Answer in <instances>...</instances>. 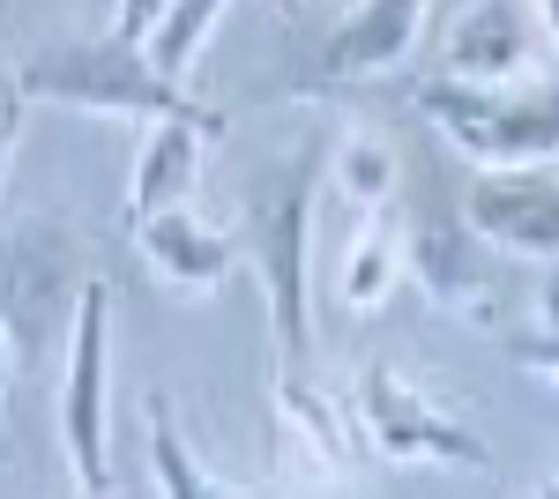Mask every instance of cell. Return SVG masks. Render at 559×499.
<instances>
[{"mask_svg": "<svg viewBox=\"0 0 559 499\" xmlns=\"http://www.w3.org/2000/svg\"><path fill=\"white\" fill-rule=\"evenodd\" d=\"M321 171H329L321 134L261 157L239 187V224H231L239 261L261 276L269 335H276L284 366H306V351H313V194H321Z\"/></svg>", "mask_w": 559, "mask_h": 499, "instance_id": "6da1fadb", "label": "cell"}, {"mask_svg": "<svg viewBox=\"0 0 559 499\" xmlns=\"http://www.w3.org/2000/svg\"><path fill=\"white\" fill-rule=\"evenodd\" d=\"M15 75H23L31 105H60V112H90V120H194V112H210L194 90L150 60V45L120 38V31L52 38L31 60H15Z\"/></svg>", "mask_w": 559, "mask_h": 499, "instance_id": "7a4b0ae2", "label": "cell"}, {"mask_svg": "<svg viewBox=\"0 0 559 499\" xmlns=\"http://www.w3.org/2000/svg\"><path fill=\"white\" fill-rule=\"evenodd\" d=\"M97 284L90 276L83 231L68 216H15L0 224V329L15 343V366L38 373L45 358L75 335V313H83V292Z\"/></svg>", "mask_w": 559, "mask_h": 499, "instance_id": "3957f363", "label": "cell"}, {"mask_svg": "<svg viewBox=\"0 0 559 499\" xmlns=\"http://www.w3.org/2000/svg\"><path fill=\"white\" fill-rule=\"evenodd\" d=\"M411 97L477 171H522L559 157V75H522V83H448V75H432Z\"/></svg>", "mask_w": 559, "mask_h": 499, "instance_id": "277c9868", "label": "cell"}, {"mask_svg": "<svg viewBox=\"0 0 559 499\" xmlns=\"http://www.w3.org/2000/svg\"><path fill=\"white\" fill-rule=\"evenodd\" d=\"M350 411H358V440L381 462H395V470H471V477H485L500 462L492 440L477 432L471 417L448 411L432 388H418V380L403 373V366H388V358H373L358 373Z\"/></svg>", "mask_w": 559, "mask_h": 499, "instance_id": "5b68a950", "label": "cell"}, {"mask_svg": "<svg viewBox=\"0 0 559 499\" xmlns=\"http://www.w3.org/2000/svg\"><path fill=\"white\" fill-rule=\"evenodd\" d=\"M112 292L90 284L75 335H68V373H60V455L75 477V499H105L112 492V448H105V425H112Z\"/></svg>", "mask_w": 559, "mask_h": 499, "instance_id": "8992f818", "label": "cell"}, {"mask_svg": "<svg viewBox=\"0 0 559 499\" xmlns=\"http://www.w3.org/2000/svg\"><path fill=\"white\" fill-rule=\"evenodd\" d=\"M411 276H418V292H426L440 313H455V321H471V329H485V335H508V313H515L508 253L485 247L471 224H463V209L411 224Z\"/></svg>", "mask_w": 559, "mask_h": 499, "instance_id": "52a82bcc", "label": "cell"}, {"mask_svg": "<svg viewBox=\"0 0 559 499\" xmlns=\"http://www.w3.org/2000/svg\"><path fill=\"white\" fill-rule=\"evenodd\" d=\"M426 8L432 0H350L344 23L299 60V75L284 83V97H321V90H350V83L395 75L418 52V38H426Z\"/></svg>", "mask_w": 559, "mask_h": 499, "instance_id": "ba28073f", "label": "cell"}, {"mask_svg": "<svg viewBox=\"0 0 559 499\" xmlns=\"http://www.w3.org/2000/svg\"><path fill=\"white\" fill-rule=\"evenodd\" d=\"M463 224L508 261H559V179L545 165L522 171H477L463 187Z\"/></svg>", "mask_w": 559, "mask_h": 499, "instance_id": "9c48e42d", "label": "cell"}, {"mask_svg": "<svg viewBox=\"0 0 559 499\" xmlns=\"http://www.w3.org/2000/svg\"><path fill=\"white\" fill-rule=\"evenodd\" d=\"M537 8L522 0H471L448 31H440V52H432V75L448 83H522L530 60H537Z\"/></svg>", "mask_w": 559, "mask_h": 499, "instance_id": "30bf717a", "label": "cell"}, {"mask_svg": "<svg viewBox=\"0 0 559 499\" xmlns=\"http://www.w3.org/2000/svg\"><path fill=\"white\" fill-rule=\"evenodd\" d=\"M276 455L299 477H321V485H344L350 455H358V411L336 403L329 388H313L299 366L276 373Z\"/></svg>", "mask_w": 559, "mask_h": 499, "instance_id": "8fae6325", "label": "cell"}, {"mask_svg": "<svg viewBox=\"0 0 559 499\" xmlns=\"http://www.w3.org/2000/svg\"><path fill=\"white\" fill-rule=\"evenodd\" d=\"M231 134V120L224 112H194V120H150V134H142V150H134V179H128V231L142 224V216H157V209H179L187 194H194V179H202V165L216 157V142Z\"/></svg>", "mask_w": 559, "mask_h": 499, "instance_id": "7c38bea8", "label": "cell"}, {"mask_svg": "<svg viewBox=\"0 0 559 499\" xmlns=\"http://www.w3.org/2000/svg\"><path fill=\"white\" fill-rule=\"evenodd\" d=\"M134 247H142L150 276H157L165 292H216V284H231V269H239V239L216 231L210 216H194L187 202L142 216V224H134Z\"/></svg>", "mask_w": 559, "mask_h": 499, "instance_id": "4fadbf2b", "label": "cell"}, {"mask_svg": "<svg viewBox=\"0 0 559 499\" xmlns=\"http://www.w3.org/2000/svg\"><path fill=\"white\" fill-rule=\"evenodd\" d=\"M411 276V224L395 216V209H373L366 224H358V239L344 247V269H336V298H344L350 313H373L388 306V292Z\"/></svg>", "mask_w": 559, "mask_h": 499, "instance_id": "5bb4252c", "label": "cell"}, {"mask_svg": "<svg viewBox=\"0 0 559 499\" xmlns=\"http://www.w3.org/2000/svg\"><path fill=\"white\" fill-rule=\"evenodd\" d=\"M142 411H150V470H157V492H165V499H269V492H239V485H224L210 462L179 440V417H173L165 395H150Z\"/></svg>", "mask_w": 559, "mask_h": 499, "instance_id": "9a60e30c", "label": "cell"}, {"mask_svg": "<svg viewBox=\"0 0 559 499\" xmlns=\"http://www.w3.org/2000/svg\"><path fill=\"white\" fill-rule=\"evenodd\" d=\"M329 179H336V194H344L350 209H395V179H403V165H395V150H388L373 127H344L336 142H329Z\"/></svg>", "mask_w": 559, "mask_h": 499, "instance_id": "2e32d148", "label": "cell"}, {"mask_svg": "<svg viewBox=\"0 0 559 499\" xmlns=\"http://www.w3.org/2000/svg\"><path fill=\"white\" fill-rule=\"evenodd\" d=\"M224 8H231V0H173V8H165V23L142 38V45H150V60H157L173 83L194 75V60H202V45H210V31H216V15H224Z\"/></svg>", "mask_w": 559, "mask_h": 499, "instance_id": "e0dca14e", "label": "cell"}, {"mask_svg": "<svg viewBox=\"0 0 559 499\" xmlns=\"http://www.w3.org/2000/svg\"><path fill=\"white\" fill-rule=\"evenodd\" d=\"M500 351L515 358L522 373L559 380V284H545V292L530 298V329H508V335H500Z\"/></svg>", "mask_w": 559, "mask_h": 499, "instance_id": "ac0fdd59", "label": "cell"}, {"mask_svg": "<svg viewBox=\"0 0 559 499\" xmlns=\"http://www.w3.org/2000/svg\"><path fill=\"white\" fill-rule=\"evenodd\" d=\"M23 112H31V97H23V75H15V60L0 52V202H8V179H15V142H23Z\"/></svg>", "mask_w": 559, "mask_h": 499, "instance_id": "d6986e66", "label": "cell"}, {"mask_svg": "<svg viewBox=\"0 0 559 499\" xmlns=\"http://www.w3.org/2000/svg\"><path fill=\"white\" fill-rule=\"evenodd\" d=\"M165 8H173V0H112V31L142 45L157 23H165Z\"/></svg>", "mask_w": 559, "mask_h": 499, "instance_id": "ffe728a7", "label": "cell"}, {"mask_svg": "<svg viewBox=\"0 0 559 499\" xmlns=\"http://www.w3.org/2000/svg\"><path fill=\"white\" fill-rule=\"evenodd\" d=\"M23 373L15 366V343H8V329H0V448H8V380Z\"/></svg>", "mask_w": 559, "mask_h": 499, "instance_id": "44dd1931", "label": "cell"}, {"mask_svg": "<svg viewBox=\"0 0 559 499\" xmlns=\"http://www.w3.org/2000/svg\"><path fill=\"white\" fill-rule=\"evenodd\" d=\"M530 8H537V23H545V38L559 45V0H530Z\"/></svg>", "mask_w": 559, "mask_h": 499, "instance_id": "7402d4cb", "label": "cell"}, {"mask_svg": "<svg viewBox=\"0 0 559 499\" xmlns=\"http://www.w3.org/2000/svg\"><path fill=\"white\" fill-rule=\"evenodd\" d=\"M537 499H559V485H552V477H545V485H537Z\"/></svg>", "mask_w": 559, "mask_h": 499, "instance_id": "603a6c76", "label": "cell"}, {"mask_svg": "<svg viewBox=\"0 0 559 499\" xmlns=\"http://www.w3.org/2000/svg\"><path fill=\"white\" fill-rule=\"evenodd\" d=\"M276 8H299V0H276Z\"/></svg>", "mask_w": 559, "mask_h": 499, "instance_id": "cb8c5ba5", "label": "cell"}, {"mask_svg": "<svg viewBox=\"0 0 559 499\" xmlns=\"http://www.w3.org/2000/svg\"><path fill=\"white\" fill-rule=\"evenodd\" d=\"M552 485H559V477H552Z\"/></svg>", "mask_w": 559, "mask_h": 499, "instance_id": "d4e9b609", "label": "cell"}]
</instances>
